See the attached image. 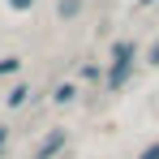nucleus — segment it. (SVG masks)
Segmentation results:
<instances>
[{
    "label": "nucleus",
    "mask_w": 159,
    "mask_h": 159,
    "mask_svg": "<svg viewBox=\"0 0 159 159\" xmlns=\"http://www.w3.org/2000/svg\"><path fill=\"white\" fill-rule=\"evenodd\" d=\"M60 142H65V129H56L52 138H48V142L39 146V155H34V159H48V155H52V151H56V146H60Z\"/></svg>",
    "instance_id": "f03ea898"
},
{
    "label": "nucleus",
    "mask_w": 159,
    "mask_h": 159,
    "mask_svg": "<svg viewBox=\"0 0 159 159\" xmlns=\"http://www.w3.org/2000/svg\"><path fill=\"white\" fill-rule=\"evenodd\" d=\"M82 9V0H60V13H78Z\"/></svg>",
    "instance_id": "20e7f679"
},
{
    "label": "nucleus",
    "mask_w": 159,
    "mask_h": 159,
    "mask_svg": "<svg viewBox=\"0 0 159 159\" xmlns=\"http://www.w3.org/2000/svg\"><path fill=\"white\" fill-rule=\"evenodd\" d=\"M129 65H133V48H129V43H120V48H116V65H112L107 86H120V82L129 78Z\"/></svg>",
    "instance_id": "f257e3e1"
},
{
    "label": "nucleus",
    "mask_w": 159,
    "mask_h": 159,
    "mask_svg": "<svg viewBox=\"0 0 159 159\" xmlns=\"http://www.w3.org/2000/svg\"><path fill=\"white\" fill-rule=\"evenodd\" d=\"M142 159H159V142H155V146H151V151H146Z\"/></svg>",
    "instance_id": "0eeeda50"
},
{
    "label": "nucleus",
    "mask_w": 159,
    "mask_h": 159,
    "mask_svg": "<svg viewBox=\"0 0 159 159\" xmlns=\"http://www.w3.org/2000/svg\"><path fill=\"white\" fill-rule=\"evenodd\" d=\"M26 95H30L26 86H17V90H13V95H9V103H13V107H17V103H26Z\"/></svg>",
    "instance_id": "7ed1b4c3"
},
{
    "label": "nucleus",
    "mask_w": 159,
    "mask_h": 159,
    "mask_svg": "<svg viewBox=\"0 0 159 159\" xmlns=\"http://www.w3.org/2000/svg\"><path fill=\"white\" fill-rule=\"evenodd\" d=\"M9 4H13V9H30L34 0H9Z\"/></svg>",
    "instance_id": "423d86ee"
},
{
    "label": "nucleus",
    "mask_w": 159,
    "mask_h": 159,
    "mask_svg": "<svg viewBox=\"0 0 159 159\" xmlns=\"http://www.w3.org/2000/svg\"><path fill=\"white\" fill-rule=\"evenodd\" d=\"M17 65H22V60H13V56H9V60H0V73H13Z\"/></svg>",
    "instance_id": "39448f33"
}]
</instances>
